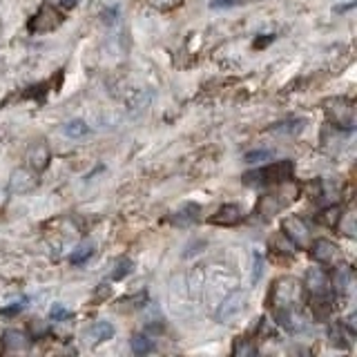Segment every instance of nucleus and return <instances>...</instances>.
<instances>
[{
  "label": "nucleus",
  "instance_id": "19",
  "mask_svg": "<svg viewBox=\"0 0 357 357\" xmlns=\"http://www.w3.org/2000/svg\"><path fill=\"white\" fill-rule=\"evenodd\" d=\"M87 132H89V126H87L85 121H81V119L70 121L65 126V134H67V137H72V139H81V137H85Z\"/></svg>",
  "mask_w": 357,
  "mask_h": 357
},
{
  "label": "nucleus",
  "instance_id": "20",
  "mask_svg": "<svg viewBox=\"0 0 357 357\" xmlns=\"http://www.w3.org/2000/svg\"><path fill=\"white\" fill-rule=\"evenodd\" d=\"M271 245H273V250H277V252H288V255L295 252V243L290 241L284 232L282 234H275V237L271 239Z\"/></svg>",
  "mask_w": 357,
  "mask_h": 357
},
{
  "label": "nucleus",
  "instance_id": "14",
  "mask_svg": "<svg viewBox=\"0 0 357 357\" xmlns=\"http://www.w3.org/2000/svg\"><path fill=\"white\" fill-rule=\"evenodd\" d=\"M304 128H306V121L290 119V121H284V123H277V126H273L271 132H275V134H286V137H295V134H299Z\"/></svg>",
  "mask_w": 357,
  "mask_h": 357
},
{
  "label": "nucleus",
  "instance_id": "16",
  "mask_svg": "<svg viewBox=\"0 0 357 357\" xmlns=\"http://www.w3.org/2000/svg\"><path fill=\"white\" fill-rule=\"evenodd\" d=\"M130 344H132V353L134 355H148V353L154 351L152 340L148 337V335H141V333L134 335V337L130 340Z\"/></svg>",
  "mask_w": 357,
  "mask_h": 357
},
{
  "label": "nucleus",
  "instance_id": "27",
  "mask_svg": "<svg viewBox=\"0 0 357 357\" xmlns=\"http://www.w3.org/2000/svg\"><path fill=\"white\" fill-rule=\"evenodd\" d=\"M342 340H344V326H342V324H337V326L331 328V342H333V346H342V349H349V344L342 342Z\"/></svg>",
  "mask_w": 357,
  "mask_h": 357
},
{
  "label": "nucleus",
  "instance_id": "34",
  "mask_svg": "<svg viewBox=\"0 0 357 357\" xmlns=\"http://www.w3.org/2000/svg\"><path fill=\"white\" fill-rule=\"evenodd\" d=\"M266 43H273V36H268L264 40H257V47H261V45H266Z\"/></svg>",
  "mask_w": 357,
  "mask_h": 357
},
{
  "label": "nucleus",
  "instance_id": "13",
  "mask_svg": "<svg viewBox=\"0 0 357 357\" xmlns=\"http://www.w3.org/2000/svg\"><path fill=\"white\" fill-rule=\"evenodd\" d=\"M3 346L7 351H25L29 349V340L22 331H7L3 335Z\"/></svg>",
  "mask_w": 357,
  "mask_h": 357
},
{
  "label": "nucleus",
  "instance_id": "15",
  "mask_svg": "<svg viewBox=\"0 0 357 357\" xmlns=\"http://www.w3.org/2000/svg\"><path fill=\"white\" fill-rule=\"evenodd\" d=\"M353 284V271L349 266H340L337 264V273H335V288L340 290V293H349V288Z\"/></svg>",
  "mask_w": 357,
  "mask_h": 357
},
{
  "label": "nucleus",
  "instance_id": "29",
  "mask_svg": "<svg viewBox=\"0 0 357 357\" xmlns=\"http://www.w3.org/2000/svg\"><path fill=\"white\" fill-rule=\"evenodd\" d=\"M27 306V299H20V301H14L11 306H7V308H3L0 310V315H5V317H11V315H18V312Z\"/></svg>",
  "mask_w": 357,
  "mask_h": 357
},
{
  "label": "nucleus",
  "instance_id": "3",
  "mask_svg": "<svg viewBox=\"0 0 357 357\" xmlns=\"http://www.w3.org/2000/svg\"><path fill=\"white\" fill-rule=\"evenodd\" d=\"M324 109H326V116L335 123V126L351 130L355 126V105L351 98L346 96H335L324 100Z\"/></svg>",
  "mask_w": 357,
  "mask_h": 357
},
{
  "label": "nucleus",
  "instance_id": "26",
  "mask_svg": "<svg viewBox=\"0 0 357 357\" xmlns=\"http://www.w3.org/2000/svg\"><path fill=\"white\" fill-rule=\"evenodd\" d=\"M50 317H52V321H65V319H70V317H72V312L67 310L63 304H54V308H52V312H50Z\"/></svg>",
  "mask_w": 357,
  "mask_h": 357
},
{
  "label": "nucleus",
  "instance_id": "5",
  "mask_svg": "<svg viewBox=\"0 0 357 357\" xmlns=\"http://www.w3.org/2000/svg\"><path fill=\"white\" fill-rule=\"evenodd\" d=\"M312 259L319 261L321 266H337L342 259V250L337 243H333L331 239H317L310 245Z\"/></svg>",
  "mask_w": 357,
  "mask_h": 357
},
{
  "label": "nucleus",
  "instance_id": "24",
  "mask_svg": "<svg viewBox=\"0 0 357 357\" xmlns=\"http://www.w3.org/2000/svg\"><path fill=\"white\" fill-rule=\"evenodd\" d=\"M134 271V264L130 261V259H121L119 264H116V271H112V279H123V277H128L130 273Z\"/></svg>",
  "mask_w": 357,
  "mask_h": 357
},
{
  "label": "nucleus",
  "instance_id": "21",
  "mask_svg": "<svg viewBox=\"0 0 357 357\" xmlns=\"http://www.w3.org/2000/svg\"><path fill=\"white\" fill-rule=\"evenodd\" d=\"M340 219H342V215H340V208H337V206H331V208H326V210L321 212V217H319V221L324 223V226H328V228L337 226Z\"/></svg>",
  "mask_w": 357,
  "mask_h": 357
},
{
  "label": "nucleus",
  "instance_id": "6",
  "mask_svg": "<svg viewBox=\"0 0 357 357\" xmlns=\"http://www.w3.org/2000/svg\"><path fill=\"white\" fill-rule=\"evenodd\" d=\"M245 299H248V295H245L243 290H234V293L223 299V304L217 308V319H219L221 324H226V321H230L232 317L241 315L243 308H245Z\"/></svg>",
  "mask_w": 357,
  "mask_h": 357
},
{
  "label": "nucleus",
  "instance_id": "17",
  "mask_svg": "<svg viewBox=\"0 0 357 357\" xmlns=\"http://www.w3.org/2000/svg\"><path fill=\"white\" fill-rule=\"evenodd\" d=\"M114 326H112L109 321H96L92 328H89V335L96 340V342H105V340H112L114 337Z\"/></svg>",
  "mask_w": 357,
  "mask_h": 357
},
{
  "label": "nucleus",
  "instance_id": "23",
  "mask_svg": "<svg viewBox=\"0 0 357 357\" xmlns=\"http://www.w3.org/2000/svg\"><path fill=\"white\" fill-rule=\"evenodd\" d=\"M145 301H148V293H137L134 297L121 299L119 304H121V308H143Z\"/></svg>",
  "mask_w": 357,
  "mask_h": 357
},
{
  "label": "nucleus",
  "instance_id": "4",
  "mask_svg": "<svg viewBox=\"0 0 357 357\" xmlns=\"http://www.w3.org/2000/svg\"><path fill=\"white\" fill-rule=\"evenodd\" d=\"M63 22V14L54 5L45 3L40 5V9L29 18L27 22V29L31 33H47V31H54Z\"/></svg>",
  "mask_w": 357,
  "mask_h": 357
},
{
  "label": "nucleus",
  "instance_id": "7",
  "mask_svg": "<svg viewBox=\"0 0 357 357\" xmlns=\"http://www.w3.org/2000/svg\"><path fill=\"white\" fill-rule=\"evenodd\" d=\"M282 230H284V234H286V237H288L290 241H293L295 245H304V243L308 241V237H310L308 226L304 223V219H299L297 215L286 217V219L282 221Z\"/></svg>",
  "mask_w": 357,
  "mask_h": 357
},
{
  "label": "nucleus",
  "instance_id": "18",
  "mask_svg": "<svg viewBox=\"0 0 357 357\" xmlns=\"http://www.w3.org/2000/svg\"><path fill=\"white\" fill-rule=\"evenodd\" d=\"M92 255H94V245H92V243H81L76 250H72L70 264H72V266H83Z\"/></svg>",
  "mask_w": 357,
  "mask_h": 357
},
{
  "label": "nucleus",
  "instance_id": "31",
  "mask_svg": "<svg viewBox=\"0 0 357 357\" xmlns=\"http://www.w3.org/2000/svg\"><path fill=\"white\" fill-rule=\"evenodd\" d=\"M241 5V0H212L210 7L212 9H223V7H237Z\"/></svg>",
  "mask_w": 357,
  "mask_h": 357
},
{
  "label": "nucleus",
  "instance_id": "32",
  "mask_svg": "<svg viewBox=\"0 0 357 357\" xmlns=\"http://www.w3.org/2000/svg\"><path fill=\"white\" fill-rule=\"evenodd\" d=\"M261 257H255V282H259V275H261Z\"/></svg>",
  "mask_w": 357,
  "mask_h": 357
},
{
  "label": "nucleus",
  "instance_id": "1",
  "mask_svg": "<svg viewBox=\"0 0 357 357\" xmlns=\"http://www.w3.org/2000/svg\"><path fill=\"white\" fill-rule=\"evenodd\" d=\"M304 297V286L295 277H279L273 282L271 293H268L266 301L273 306V310H286V308H297Z\"/></svg>",
  "mask_w": 357,
  "mask_h": 357
},
{
  "label": "nucleus",
  "instance_id": "12",
  "mask_svg": "<svg viewBox=\"0 0 357 357\" xmlns=\"http://www.w3.org/2000/svg\"><path fill=\"white\" fill-rule=\"evenodd\" d=\"M27 161L36 172H43L50 165V150L45 143H33L27 152Z\"/></svg>",
  "mask_w": 357,
  "mask_h": 357
},
{
  "label": "nucleus",
  "instance_id": "33",
  "mask_svg": "<svg viewBox=\"0 0 357 357\" xmlns=\"http://www.w3.org/2000/svg\"><path fill=\"white\" fill-rule=\"evenodd\" d=\"M61 3H63V7H74L78 0H61Z\"/></svg>",
  "mask_w": 357,
  "mask_h": 357
},
{
  "label": "nucleus",
  "instance_id": "9",
  "mask_svg": "<svg viewBox=\"0 0 357 357\" xmlns=\"http://www.w3.org/2000/svg\"><path fill=\"white\" fill-rule=\"evenodd\" d=\"M293 172H295L293 161H275L271 165L261 167V176L266 183H279V181H286V178H293Z\"/></svg>",
  "mask_w": 357,
  "mask_h": 357
},
{
  "label": "nucleus",
  "instance_id": "28",
  "mask_svg": "<svg viewBox=\"0 0 357 357\" xmlns=\"http://www.w3.org/2000/svg\"><path fill=\"white\" fill-rule=\"evenodd\" d=\"M271 156H273V152H268V150H255V152L245 154V161H248V163H261V161H271Z\"/></svg>",
  "mask_w": 357,
  "mask_h": 357
},
{
  "label": "nucleus",
  "instance_id": "10",
  "mask_svg": "<svg viewBox=\"0 0 357 357\" xmlns=\"http://www.w3.org/2000/svg\"><path fill=\"white\" fill-rule=\"evenodd\" d=\"M241 221V210L239 206H234V204H226V206H221L217 210V215L210 219V223H215V226H237V223Z\"/></svg>",
  "mask_w": 357,
  "mask_h": 357
},
{
  "label": "nucleus",
  "instance_id": "11",
  "mask_svg": "<svg viewBox=\"0 0 357 357\" xmlns=\"http://www.w3.org/2000/svg\"><path fill=\"white\" fill-rule=\"evenodd\" d=\"M199 212H201V206L199 204H192V201H188V204L178 206V210H174L172 215V223L174 226H192V223L199 219Z\"/></svg>",
  "mask_w": 357,
  "mask_h": 357
},
{
  "label": "nucleus",
  "instance_id": "22",
  "mask_svg": "<svg viewBox=\"0 0 357 357\" xmlns=\"http://www.w3.org/2000/svg\"><path fill=\"white\" fill-rule=\"evenodd\" d=\"M257 353H259V351H257L248 340H237V344L232 346V355H237V357H250V355H257Z\"/></svg>",
  "mask_w": 357,
  "mask_h": 357
},
{
  "label": "nucleus",
  "instance_id": "2",
  "mask_svg": "<svg viewBox=\"0 0 357 357\" xmlns=\"http://www.w3.org/2000/svg\"><path fill=\"white\" fill-rule=\"evenodd\" d=\"M299 197V185L293 178H286V181H279V188L273 195H266L259 201V212L264 219H271L277 210H282L284 206H290L293 201Z\"/></svg>",
  "mask_w": 357,
  "mask_h": 357
},
{
  "label": "nucleus",
  "instance_id": "30",
  "mask_svg": "<svg viewBox=\"0 0 357 357\" xmlns=\"http://www.w3.org/2000/svg\"><path fill=\"white\" fill-rule=\"evenodd\" d=\"M100 18H103V22H107V25H114L116 18H119V9L116 7H109V9L103 11V14H100Z\"/></svg>",
  "mask_w": 357,
  "mask_h": 357
},
{
  "label": "nucleus",
  "instance_id": "25",
  "mask_svg": "<svg viewBox=\"0 0 357 357\" xmlns=\"http://www.w3.org/2000/svg\"><path fill=\"white\" fill-rule=\"evenodd\" d=\"M181 3H183V0H148V5L154 7V9H159V11H172Z\"/></svg>",
  "mask_w": 357,
  "mask_h": 357
},
{
  "label": "nucleus",
  "instance_id": "8",
  "mask_svg": "<svg viewBox=\"0 0 357 357\" xmlns=\"http://www.w3.org/2000/svg\"><path fill=\"white\" fill-rule=\"evenodd\" d=\"M304 288L315 297H326L331 293V279L321 268H310L304 279Z\"/></svg>",
  "mask_w": 357,
  "mask_h": 357
}]
</instances>
